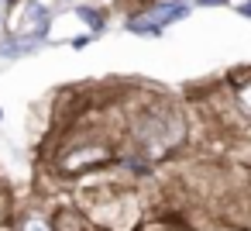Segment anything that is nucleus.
<instances>
[{
  "mask_svg": "<svg viewBox=\"0 0 251 231\" xmlns=\"http://www.w3.org/2000/svg\"><path fill=\"white\" fill-rule=\"evenodd\" d=\"M0 117H4V111H0Z\"/></svg>",
  "mask_w": 251,
  "mask_h": 231,
  "instance_id": "1a4fd4ad",
  "label": "nucleus"
},
{
  "mask_svg": "<svg viewBox=\"0 0 251 231\" xmlns=\"http://www.w3.org/2000/svg\"><path fill=\"white\" fill-rule=\"evenodd\" d=\"M11 4V0H0V28H4V7Z\"/></svg>",
  "mask_w": 251,
  "mask_h": 231,
  "instance_id": "6e6552de",
  "label": "nucleus"
},
{
  "mask_svg": "<svg viewBox=\"0 0 251 231\" xmlns=\"http://www.w3.org/2000/svg\"><path fill=\"white\" fill-rule=\"evenodd\" d=\"M83 45H90V35H79V38H73V49H83Z\"/></svg>",
  "mask_w": 251,
  "mask_h": 231,
  "instance_id": "423d86ee",
  "label": "nucleus"
},
{
  "mask_svg": "<svg viewBox=\"0 0 251 231\" xmlns=\"http://www.w3.org/2000/svg\"><path fill=\"white\" fill-rule=\"evenodd\" d=\"M76 14H79V18H83V21H86V25H90V28H97V31H100V28H103V18H100V14H97V7H79V11H76Z\"/></svg>",
  "mask_w": 251,
  "mask_h": 231,
  "instance_id": "7ed1b4c3",
  "label": "nucleus"
},
{
  "mask_svg": "<svg viewBox=\"0 0 251 231\" xmlns=\"http://www.w3.org/2000/svg\"><path fill=\"white\" fill-rule=\"evenodd\" d=\"M189 14V4L186 0H172V4H158V7H151V11H141L138 18H127V31L131 35H162L169 25H176V21H182Z\"/></svg>",
  "mask_w": 251,
  "mask_h": 231,
  "instance_id": "f257e3e1",
  "label": "nucleus"
},
{
  "mask_svg": "<svg viewBox=\"0 0 251 231\" xmlns=\"http://www.w3.org/2000/svg\"><path fill=\"white\" fill-rule=\"evenodd\" d=\"M237 14H241V18H251V4H248V0H244V4L237 7Z\"/></svg>",
  "mask_w": 251,
  "mask_h": 231,
  "instance_id": "0eeeda50",
  "label": "nucleus"
},
{
  "mask_svg": "<svg viewBox=\"0 0 251 231\" xmlns=\"http://www.w3.org/2000/svg\"><path fill=\"white\" fill-rule=\"evenodd\" d=\"M31 52H38V42L21 38V35H11V38L0 42V56L4 59H21V56H31Z\"/></svg>",
  "mask_w": 251,
  "mask_h": 231,
  "instance_id": "f03ea898",
  "label": "nucleus"
},
{
  "mask_svg": "<svg viewBox=\"0 0 251 231\" xmlns=\"http://www.w3.org/2000/svg\"><path fill=\"white\" fill-rule=\"evenodd\" d=\"M193 4H203V7H224L227 0H193Z\"/></svg>",
  "mask_w": 251,
  "mask_h": 231,
  "instance_id": "39448f33",
  "label": "nucleus"
},
{
  "mask_svg": "<svg viewBox=\"0 0 251 231\" xmlns=\"http://www.w3.org/2000/svg\"><path fill=\"white\" fill-rule=\"evenodd\" d=\"M141 4H145V0H141Z\"/></svg>",
  "mask_w": 251,
  "mask_h": 231,
  "instance_id": "9d476101",
  "label": "nucleus"
},
{
  "mask_svg": "<svg viewBox=\"0 0 251 231\" xmlns=\"http://www.w3.org/2000/svg\"><path fill=\"white\" fill-rule=\"evenodd\" d=\"M25 231H49V228H45V224H42L38 217H28V224H25Z\"/></svg>",
  "mask_w": 251,
  "mask_h": 231,
  "instance_id": "20e7f679",
  "label": "nucleus"
},
{
  "mask_svg": "<svg viewBox=\"0 0 251 231\" xmlns=\"http://www.w3.org/2000/svg\"><path fill=\"white\" fill-rule=\"evenodd\" d=\"M248 4H251V0H248Z\"/></svg>",
  "mask_w": 251,
  "mask_h": 231,
  "instance_id": "9b49d317",
  "label": "nucleus"
}]
</instances>
